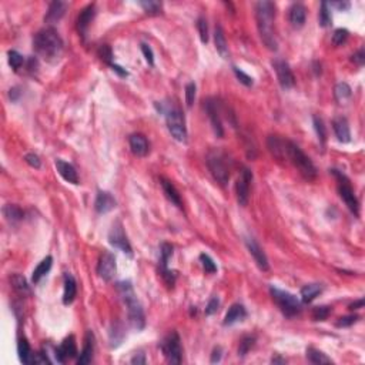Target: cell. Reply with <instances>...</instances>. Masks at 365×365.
<instances>
[{
    "mask_svg": "<svg viewBox=\"0 0 365 365\" xmlns=\"http://www.w3.org/2000/svg\"><path fill=\"white\" fill-rule=\"evenodd\" d=\"M218 307H220V300H218L217 297H213V298L208 301L207 307H205V315H213V314H216Z\"/></svg>",
    "mask_w": 365,
    "mask_h": 365,
    "instance_id": "49",
    "label": "cell"
},
{
    "mask_svg": "<svg viewBox=\"0 0 365 365\" xmlns=\"http://www.w3.org/2000/svg\"><path fill=\"white\" fill-rule=\"evenodd\" d=\"M20 97V91H19V89L17 87H13L10 90V99H11V102H17V99Z\"/></svg>",
    "mask_w": 365,
    "mask_h": 365,
    "instance_id": "59",
    "label": "cell"
},
{
    "mask_svg": "<svg viewBox=\"0 0 365 365\" xmlns=\"http://www.w3.org/2000/svg\"><path fill=\"white\" fill-rule=\"evenodd\" d=\"M353 61L357 63L358 66H364L365 63V52L364 49H360L355 55L353 56Z\"/></svg>",
    "mask_w": 365,
    "mask_h": 365,
    "instance_id": "54",
    "label": "cell"
},
{
    "mask_svg": "<svg viewBox=\"0 0 365 365\" xmlns=\"http://www.w3.org/2000/svg\"><path fill=\"white\" fill-rule=\"evenodd\" d=\"M348 39V30L347 29H337L332 34V45L341 46Z\"/></svg>",
    "mask_w": 365,
    "mask_h": 365,
    "instance_id": "44",
    "label": "cell"
},
{
    "mask_svg": "<svg viewBox=\"0 0 365 365\" xmlns=\"http://www.w3.org/2000/svg\"><path fill=\"white\" fill-rule=\"evenodd\" d=\"M312 123H314V128L317 131V136H318L319 143L321 146L324 147L325 146V140H327V130H325V125H324V122L322 119L318 117V116H314L312 117Z\"/></svg>",
    "mask_w": 365,
    "mask_h": 365,
    "instance_id": "37",
    "label": "cell"
},
{
    "mask_svg": "<svg viewBox=\"0 0 365 365\" xmlns=\"http://www.w3.org/2000/svg\"><path fill=\"white\" fill-rule=\"evenodd\" d=\"M247 317V311L244 305L241 304H233L231 307L228 308L227 314L224 317V325H233L236 322H240Z\"/></svg>",
    "mask_w": 365,
    "mask_h": 365,
    "instance_id": "25",
    "label": "cell"
},
{
    "mask_svg": "<svg viewBox=\"0 0 365 365\" xmlns=\"http://www.w3.org/2000/svg\"><path fill=\"white\" fill-rule=\"evenodd\" d=\"M331 307L328 305H321V307H315L312 309V319L314 321H325L330 317Z\"/></svg>",
    "mask_w": 365,
    "mask_h": 365,
    "instance_id": "41",
    "label": "cell"
},
{
    "mask_svg": "<svg viewBox=\"0 0 365 365\" xmlns=\"http://www.w3.org/2000/svg\"><path fill=\"white\" fill-rule=\"evenodd\" d=\"M141 52H143V55H144V59H146V61H147L150 66H154V55H153V50H151V47L146 43H141Z\"/></svg>",
    "mask_w": 365,
    "mask_h": 365,
    "instance_id": "51",
    "label": "cell"
},
{
    "mask_svg": "<svg viewBox=\"0 0 365 365\" xmlns=\"http://www.w3.org/2000/svg\"><path fill=\"white\" fill-rule=\"evenodd\" d=\"M116 257L110 251H104L100 258H99V264H97V274L100 275L104 281H112L116 275Z\"/></svg>",
    "mask_w": 365,
    "mask_h": 365,
    "instance_id": "12",
    "label": "cell"
},
{
    "mask_svg": "<svg viewBox=\"0 0 365 365\" xmlns=\"http://www.w3.org/2000/svg\"><path fill=\"white\" fill-rule=\"evenodd\" d=\"M195 90H197V87L193 81L185 86V104H187V107L193 106L194 100H195Z\"/></svg>",
    "mask_w": 365,
    "mask_h": 365,
    "instance_id": "47",
    "label": "cell"
},
{
    "mask_svg": "<svg viewBox=\"0 0 365 365\" xmlns=\"http://www.w3.org/2000/svg\"><path fill=\"white\" fill-rule=\"evenodd\" d=\"M255 17L262 43L267 46V49L275 52L278 49L277 37L274 34L275 4L273 1H258L255 4Z\"/></svg>",
    "mask_w": 365,
    "mask_h": 365,
    "instance_id": "1",
    "label": "cell"
},
{
    "mask_svg": "<svg viewBox=\"0 0 365 365\" xmlns=\"http://www.w3.org/2000/svg\"><path fill=\"white\" fill-rule=\"evenodd\" d=\"M252 182V173L247 167H244L240 174L237 184H236V193H237V201L240 205H247L250 198V184Z\"/></svg>",
    "mask_w": 365,
    "mask_h": 365,
    "instance_id": "11",
    "label": "cell"
},
{
    "mask_svg": "<svg viewBox=\"0 0 365 365\" xmlns=\"http://www.w3.org/2000/svg\"><path fill=\"white\" fill-rule=\"evenodd\" d=\"M214 43H216V49L217 52L220 53V56L223 59H228L230 53H228V46H227V40H226V36H224V32L221 29V26H217L216 32H214Z\"/></svg>",
    "mask_w": 365,
    "mask_h": 365,
    "instance_id": "29",
    "label": "cell"
},
{
    "mask_svg": "<svg viewBox=\"0 0 365 365\" xmlns=\"http://www.w3.org/2000/svg\"><path fill=\"white\" fill-rule=\"evenodd\" d=\"M331 173L338 179V191H340V195L344 200V203L350 208V211L354 213V216L358 217L360 216V204H358V200L355 197L353 187L350 184V180L342 174L341 171L331 170Z\"/></svg>",
    "mask_w": 365,
    "mask_h": 365,
    "instance_id": "8",
    "label": "cell"
},
{
    "mask_svg": "<svg viewBox=\"0 0 365 365\" xmlns=\"http://www.w3.org/2000/svg\"><path fill=\"white\" fill-rule=\"evenodd\" d=\"M270 294L273 297L274 303L281 309L285 317H296L301 312V303L297 300L296 296L291 293L280 290L277 287H270Z\"/></svg>",
    "mask_w": 365,
    "mask_h": 365,
    "instance_id": "5",
    "label": "cell"
},
{
    "mask_svg": "<svg viewBox=\"0 0 365 365\" xmlns=\"http://www.w3.org/2000/svg\"><path fill=\"white\" fill-rule=\"evenodd\" d=\"M33 49L45 60L55 61L63 52V40L53 27H46L34 34Z\"/></svg>",
    "mask_w": 365,
    "mask_h": 365,
    "instance_id": "2",
    "label": "cell"
},
{
    "mask_svg": "<svg viewBox=\"0 0 365 365\" xmlns=\"http://www.w3.org/2000/svg\"><path fill=\"white\" fill-rule=\"evenodd\" d=\"M334 96H335L337 102H340L342 104L344 102H347L348 99H351L353 90H351V87L347 83H338L335 86V89H334Z\"/></svg>",
    "mask_w": 365,
    "mask_h": 365,
    "instance_id": "36",
    "label": "cell"
},
{
    "mask_svg": "<svg viewBox=\"0 0 365 365\" xmlns=\"http://www.w3.org/2000/svg\"><path fill=\"white\" fill-rule=\"evenodd\" d=\"M11 287L19 293V294H30V287L27 284L26 278L20 274H13L10 277Z\"/></svg>",
    "mask_w": 365,
    "mask_h": 365,
    "instance_id": "33",
    "label": "cell"
},
{
    "mask_svg": "<svg viewBox=\"0 0 365 365\" xmlns=\"http://www.w3.org/2000/svg\"><path fill=\"white\" fill-rule=\"evenodd\" d=\"M94 14H96V7H94V4H89V6H86L83 10L80 11L79 19H77V29H79V32L81 36H86L87 27H89V24H90L91 20H93Z\"/></svg>",
    "mask_w": 365,
    "mask_h": 365,
    "instance_id": "23",
    "label": "cell"
},
{
    "mask_svg": "<svg viewBox=\"0 0 365 365\" xmlns=\"http://www.w3.org/2000/svg\"><path fill=\"white\" fill-rule=\"evenodd\" d=\"M76 355H77V347H76V340L73 335H68L67 338L61 342V345L55 350V357L59 363H64L66 360H71Z\"/></svg>",
    "mask_w": 365,
    "mask_h": 365,
    "instance_id": "15",
    "label": "cell"
},
{
    "mask_svg": "<svg viewBox=\"0 0 365 365\" xmlns=\"http://www.w3.org/2000/svg\"><path fill=\"white\" fill-rule=\"evenodd\" d=\"M221 354H223V350L220 347L214 348V351L211 354V363H220L221 360Z\"/></svg>",
    "mask_w": 365,
    "mask_h": 365,
    "instance_id": "55",
    "label": "cell"
},
{
    "mask_svg": "<svg viewBox=\"0 0 365 365\" xmlns=\"http://www.w3.org/2000/svg\"><path fill=\"white\" fill-rule=\"evenodd\" d=\"M32 364H50V360L47 358V355H46V354L37 353V354H33Z\"/></svg>",
    "mask_w": 365,
    "mask_h": 365,
    "instance_id": "53",
    "label": "cell"
},
{
    "mask_svg": "<svg viewBox=\"0 0 365 365\" xmlns=\"http://www.w3.org/2000/svg\"><path fill=\"white\" fill-rule=\"evenodd\" d=\"M110 67L113 68V70H114V71H116V73H119L120 76H123V77H125V76H128V73L125 71L124 68L120 67V66H117V64H114V63H112V64H110Z\"/></svg>",
    "mask_w": 365,
    "mask_h": 365,
    "instance_id": "57",
    "label": "cell"
},
{
    "mask_svg": "<svg viewBox=\"0 0 365 365\" xmlns=\"http://www.w3.org/2000/svg\"><path fill=\"white\" fill-rule=\"evenodd\" d=\"M287 159L296 166L297 170L300 171L307 180H312L317 177V169H315L311 159L297 146L296 143L288 141V140H287Z\"/></svg>",
    "mask_w": 365,
    "mask_h": 365,
    "instance_id": "4",
    "label": "cell"
},
{
    "mask_svg": "<svg viewBox=\"0 0 365 365\" xmlns=\"http://www.w3.org/2000/svg\"><path fill=\"white\" fill-rule=\"evenodd\" d=\"M364 307V300L361 298V300H358V301H354L353 304L350 305V309L354 311V309H358V308H363Z\"/></svg>",
    "mask_w": 365,
    "mask_h": 365,
    "instance_id": "60",
    "label": "cell"
},
{
    "mask_svg": "<svg viewBox=\"0 0 365 365\" xmlns=\"http://www.w3.org/2000/svg\"><path fill=\"white\" fill-rule=\"evenodd\" d=\"M117 290H119L120 296L127 305V314H128V321H130L131 327L136 330H143L146 325V317H144L143 307H141L140 301L137 300L131 284L128 281L117 283Z\"/></svg>",
    "mask_w": 365,
    "mask_h": 365,
    "instance_id": "3",
    "label": "cell"
},
{
    "mask_svg": "<svg viewBox=\"0 0 365 365\" xmlns=\"http://www.w3.org/2000/svg\"><path fill=\"white\" fill-rule=\"evenodd\" d=\"M77 294V284L71 274H64V293H63V303L67 305L71 304Z\"/></svg>",
    "mask_w": 365,
    "mask_h": 365,
    "instance_id": "26",
    "label": "cell"
},
{
    "mask_svg": "<svg viewBox=\"0 0 365 365\" xmlns=\"http://www.w3.org/2000/svg\"><path fill=\"white\" fill-rule=\"evenodd\" d=\"M207 166L208 170L211 171L214 180L221 185H226L230 180V167H228L227 161H226V156L218 151V150H213L208 153L207 156Z\"/></svg>",
    "mask_w": 365,
    "mask_h": 365,
    "instance_id": "6",
    "label": "cell"
},
{
    "mask_svg": "<svg viewBox=\"0 0 365 365\" xmlns=\"http://www.w3.org/2000/svg\"><path fill=\"white\" fill-rule=\"evenodd\" d=\"M322 291V285L321 284H308L301 288V298L303 303H311L315 300V297H318Z\"/></svg>",
    "mask_w": 365,
    "mask_h": 365,
    "instance_id": "31",
    "label": "cell"
},
{
    "mask_svg": "<svg viewBox=\"0 0 365 365\" xmlns=\"http://www.w3.org/2000/svg\"><path fill=\"white\" fill-rule=\"evenodd\" d=\"M109 241H110V244L113 247H116V248L122 250L125 254H128V255H133L131 245H130V243L127 240V236L124 234L123 226L120 223H116L113 227H112L110 233H109Z\"/></svg>",
    "mask_w": 365,
    "mask_h": 365,
    "instance_id": "14",
    "label": "cell"
},
{
    "mask_svg": "<svg viewBox=\"0 0 365 365\" xmlns=\"http://www.w3.org/2000/svg\"><path fill=\"white\" fill-rule=\"evenodd\" d=\"M160 184H161L163 191H164L166 197H167V200L170 201L171 204L177 205V207H182V198H180V194L177 191V188L174 187V184H173L170 180L164 179V177L160 179Z\"/></svg>",
    "mask_w": 365,
    "mask_h": 365,
    "instance_id": "27",
    "label": "cell"
},
{
    "mask_svg": "<svg viewBox=\"0 0 365 365\" xmlns=\"http://www.w3.org/2000/svg\"><path fill=\"white\" fill-rule=\"evenodd\" d=\"M116 200L112 194L109 191H99L97 197H96V203H94V208L97 213L100 214H106L109 211H112L116 208Z\"/></svg>",
    "mask_w": 365,
    "mask_h": 365,
    "instance_id": "17",
    "label": "cell"
},
{
    "mask_svg": "<svg viewBox=\"0 0 365 365\" xmlns=\"http://www.w3.org/2000/svg\"><path fill=\"white\" fill-rule=\"evenodd\" d=\"M3 214H4V217H6L9 221H11V223L20 221V220H23V216H24L22 208L14 204L4 205V207H3Z\"/></svg>",
    "mask_w": 365,
    "mask_h": 365,
    "instance_id": "34",
    "label": "cell"
},
{
    "mask_svg": "<svg viewBox=\"0 0 365 365\" xmlns=\"http://www.w3.org/2000/svg\"><path fill=\"white\" fill-rule=\"evenodd\" d=\"M360 319V317L357 315V314H354V315H347V317H341V318L337 321V327L338 328H345V327H351L353 324H355L357 321Z\"/></svg>",
    "mask_w": 365,
    "mask_h": 365,
    "instance_id": "48",
    "label": "cell"
},
{
    "mask_svg": "<svg viewBox=\"0 0 365 365\" xmlns=\"http://www.w3.org/2000/svg\"><path fill=\"white\" fill-rule=\"evenodd\" d=\"M254 342H255V337H251V335L244 337V338L241 340V342H240V347H239L240 357H245L251 348L254 347Z\"/></svg>",
    "mask_w": 365,
    "mask_h": 365,
    "instance_id": "39",
    "label": "cell"
},
{
    "mask_svg": "<svg viewBox=\"0 0 365 365\" xmlns=\"http://www.w3.org/2000/svg\"><path fill=\"white\" fill-rule=\"evenodd\" d=\"M305 11L307 10H305L304 4H301V3H294L291 6V9H290V22H291L294 29H301L304 26L305 16H307Z\"/></svg>",
    "mask_w": 365,
    "mask_h": 365,
    "instance_id": "24",
    "label": "cell"
},
{
    "mask_svg": "<svg viewBox=\"0 0 365 365\" xmlns=\"http://www.w3.org/2000/svg\"><path fill=\"white\" fill-rule=\"evenodd\" d=\"M130 143V148L133 151V154H136L137 157H144L148 153V141L143 134H133L128 138Z\"/></svg>",
    "mask_w": 365,
    "mask_h": 365,
    "instance_id": "21",
    "label": "cell"
},
{
    "mask_svg": "<svg viewBox=\"0 0 365 365\" xmlns=\"http://www.w3.org/2000/svg\"><path fill=\"white\" fill-rule=\"evenodd\" d=\"M332 127H334V133L338 137V140L341 143H350L351 141V131H350V125L345 117H337L332 122Z\"/></svg>",
    "mask_w": 365,
    "mask_h": 365,
    "instance_id": "18",
    "label": "cell"
},
{
    "mask_svg": "<svg viewBox=\"0 0 365 365\" xmlns=\"http://www.w3.org/2000/svg\"><path fill=\"white\" fill-rule=\"evenodd\" d=\"M23 63H24V57L19 52H16V50L9 52V64L14 71H19V68L22 67Z\"/></svg>",
    "mask_w": 365,
    "mask_h": 365,
    "instance_id": "40",
    "label": "cell"
},
{
    "mask_svg": "<svg viewBox=\"0 0 365 365\" xmlns=\"http://www.w3.org/2000/svg\"><path fill=\"white\" fill-rule=\"evenodd\" d=\"M26 163L30 166V167H33V169H40V166H42V161L39 159V156L37 154H34V153H29V154H26Z\"/></svg>",
    "mask_w": 365,
    "mask_h": 365,
    "instance_id": "52",
    "label": "cell"
},
{
    "mask_svg": "<svg viewBox=\"0 0 365 365\" xmlns=\"http://www.w3.org/2000/svg\"><path fill=\"white\" fill-rule=\"evenodd\" d=\"M164 113H166V123H167L171 136L180 143H185L187 141V127H185V120H184V114L182 113V110L177 107H171Z\"/></svg>",
    "mask_w": 365,
    "mask_h": 365,
    "instance_id": "7",
    "label": "cell"
},
{
    "mask_svg": "<svg viewBox=\"0 0 365 365\" xmlns=\"http://www.w3.org/2000/svg\"><path fill=\"white\" fill-rule=\"evenodd\" d=\"M138 4L144 9L146 13L148 14H159L161 10V3L160 1H153V0H148V1H138Z\"/></svg>",
    "mask_w": 365,
    "mask_h": 365,
    "instance_id": "42",
    "label": "cell"
},
{
    "mask_svg": "<svg viewBox=\"0 0 365 365\" xmlns=\"http://www.w3.org/2000/svg\"><path fill=\"white\" fill-rule=\"evenodd\" d=\"M131 364H146V358H144V355L143 354H138V355H136L133 360H131Z\"/></svg>",
    "mask_w": 365,
    "mask_h": 365,
    "instance_id": "58",
    "label": "cell"
},
{
    "mask_svg": "<svg viewBox=\"0 0 365 365\" xmlns=\"http://www.w3.org/2000/svg\"><path fill=\"white\" fill-rule=\"evenodd\" d=\"M273 67L277 73V79H278V83L280 86L284 89V90H290L294 87L296 84V77L293 74V70L290 67V64L284 61V60H274L273 61Z\"/></svg>",
    "mask_w": 365,
    "mask_h": 365,
    "instance_id": "10",
    "label": "cell"
},
{
    "mask_svg": "<svg viewBox=\"0 0 365 365\" xmlns=\"http://www.w3.org/2000/svg\"><path fill=\"white\" fill-rule=\"evenodd\" d=\"M245 245H247V248L250 251V254L252 255V258H254L255 264L258 265V268L262 270V271H267V270L270 268L268 260H267L265 252H264L261 247L258 245V243L252 239V237H247V239H245Z\"/></svg>",
    "mask_w": 365,
    "mask_h": 365,
    "instance_id": "16",
    "label": "cell"
},
{
    "mask_svg": "<svg viewBox=\"0 0 365 365\" xmlns=\"http://www.w3.org/2000/svg\"><path fill=\"white\" fill-rule=\"evenodd\" d=\"M56 169L59 174L66 180V182H71V184H79V176L76 169L64 160H56Z\"/></svg>",
    "mask_w": 365,
    "mask_h": 365,
    "instance_id": "19",
    "label": "cell"
},
{
    "mask_svg": "<svg viewBox=\"0 0 365 365\" xmlns=\"http://www.w3.org/2000/svg\"><path fill=\"white\" fill-rule=\"evenodd\" d=\"M17 354H19V358L23 364H32L33 354H32L30 345H29L26 338H20L17 342Z\"/></svg>",
    "mask_w": 365,
    "mask_h": 365,
    "instance_id": "32",
    "label": "cell"
},
{
    "mask_svg": "<svg viewBox=\"0 0 365 365\" xmlns=\"http://www.w3.org/2000/svg\"><path fill=\"white\" fill-rule=\"evenodd\" d=\"M205 112L208 114V119L211 122L213 130L217 137L224 136V128H223V122H221V112H220V103L216 99H207L204 103Z\"/></svg>",
    "mask_w": 365,
    "mask_h": 365,
    "instance_id": "13",
    "label": "cell"
},
{
    "mask_svg": "<svg viewBox=\"0 0 365 365\" xmlns=\"http://www.w3.org/2000/svg\"><path fill=\"white\" fill-rule=\"evenodd\" d=\"M200 261L203 264V268L205 270V273L214 274L217 271L216 262L213 261V258H211L208 254H201V255H200Z\"/></svg>",
    "mask_w": 365,
    "mask_h": 365,
    "instance_id": "43",
    "label": "cell"
},
{
    "mask_svg": "<svg viewBox=\"0 0 365 365\" xmlns=\"http://www.w3.org/2000/svg\"><path fill=\"white\" fill-rule=\"evenodd\" d=\"M307 360L312 364H332V360L328 358L324 353H321L315 348H308L307 350Z\"/></svg>",
    "mask_w": 365,
    "mask_h": 365,
    "instance_id": "35",
    "label": "cell"
},
{
    "mask_svg": "<svg viewBox=\"0 0 365 365\" xmlns=\"http://www.w3.org/2000/svg\"><path fill=\"white\" fill-rule=\"evenodd\" d=\"M332 6H335V7H338L340 10H348L350 9V3L348 1H335V3H332Z\"/></svg>",
    "mask_w": 365,
    "mask_h": 365,
    "instance_id": "56",
    "label": "cell"
},
{
    "mask_svg": "<svg viewBox=\"0 0 365 365\" xmlns=\"http://www.w3.org/2000/svg\"><path fill=\"white\" fill-rule=\"evenodd\" d=\"M331 22H332V17H331L330 4L327 1H322L321 3V9H319V26L328 27Z\"/></svg>",
    "mask_w": 365,
    "mask_h": 365,
    "instance_id": "38",
    "label": "cell"
},
{
    "mask_svg": "<svg viewBox=\"0 0 365 365\" xmlns=\"http://www.w3.org/2000/svg\"><path fill=\"white\" fill-rule=\"evenodd\" d=\"M271 363L273 364H285V360L284 358H281V357H275L271 360Z\"/></svg>",
    "mask_w": 365,
    "mask_h": 365,
    "instance_id": "61",
    "label": "cell"
},
{
    "mask_svg": "<svg viewBox=\"0 0 365 365\" xmlns=\"http://www.w3.org/2000/svg\"><path fill=\"white\" fill-rule=\"evenodd\" d=\"M267 146L278 160L287 159V140H283L278 136H270L267 140Z\"/></svg>",
    "mask_w": 365,
    "mask_h": 365,
    "instance_id": "20",
    "label": "cell"
},
{
    "mask_svg": "<svg viewBox=\"0 0 365 365\" xmlns=\"http://www.w3.org/2000/svg\"><path fill=\"white\" fill-rule=\"evenodd\" d=\"M233 71H234V74H236V77L239 79L240 83H243L244 86H247V87H250V86H252V83H254V80H252V77H250L248 74H245L243 70H240L239 67H233Z\"/></svg>",
    "mask_w": 365,
    "mask_h": 365,
    "instance_id": "46",
    "label": "cell"
},
{
    "mask_svg": "<svg viewBox=\"0 0 365 365\" xmlns=\"http://www.w3.org/2000/svg\"><path fill=\"white\" fill-rule=\"evenodd\" d=\"M99 55L102 57V60H104L106 63H109V64H112L113 61V53H112V49L109 47V46H102L100 47V50H99Z\"/></svg>",
    "mask_w": 365,
    "mask_h": 365,
    "instance_id": "50",
    "label": "cell"
},
{
    "mask_svg": "<svg viewBox=\"0 0 365 365\" xmlns=\"http://www.w3.org/2000/svg\"><path fill=\"white\" fill-rule=\"evenodd\" d=\"M161 351L164 354L166 360L171 364H180L182 360V348L180 337L176 331H171L169 335L164 337L161 341Z\"/></svg>",
    "mask_w": 365,
    "mask_h": 365,
    "instance_id": "9",
    "label": "cell"
},
{
    "mask_svg": "<svg viewBox=\"0 0 365 365\" xmlns=\"http://www.w3.org/2000/svg\"><path fill=\"white\" fill-rule=\"evenodd\" d=\"M52 264H53V258H52L50 255H47L46 258H43L42 261L39 262V265L34 268L33 275H32V281H33L34 284H37V283L45 277L46 274L50 271Z\"/></svg>",
    "mask_w": 365,
    "mask_h": 365,
    "instance_id": "30",
    "label": "cell"
},
{
    "mask_svg": "<svg viewBox=\"0 0 365 365\" xmlns=\"http://www.w3.org/2000/svg\"><path fill=\"white\" fill-rule=\"evenodd\" d=\"M66 9H67V4L64 1H60V0H56L53 1L50 6H49V10H47V14H46L45 20L47 23H57L66 13Z\"/></svg>",
    "mask_w": 365,
    "mask_h": 365,
    "instance_id": "22",
    "label": "cell"
},
{
    "mask_svg": "<svg viewBox=\"0 0 365 365\" xmlns=\"http://www.w3.org/2000/svg\"><path fill=\"white\" fill-rule=\"evenodd\" d=\"M94 337H93V332L89 331L87 335H86V342H84V347H83V351L80 354V357L77 358V364L84 365L91 363L93 360V351H94Z\"/></svg>",
    "mask_w": 365,
    "mask_h": 365,
    "instance_id": "28",
    "label": "cell"
},
{
    "mask_svg": "<svg viewBox=\"0 0 365 365\" xmlns=\"http://www.w3.org/2000/svg\"><path fill=\"white\" fill-rule=\"evenodd\" d=\"M197 29H198V33H200V39L203 43L208 42V26H207V20L204 17H200L197 20Z\"/></svg>",
    "mask_w": 365,
    "mask_h": 365,
    "instance_id": "45",
    "label": "cell"
}]
</instances>
